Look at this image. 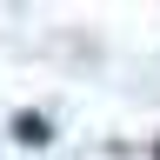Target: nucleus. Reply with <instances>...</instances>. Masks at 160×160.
Segmentation results:
<instances>
[{
	"label": "nucleus",
	"instance_id": "f257e3e1",
	"mask_svg": "<svg viewBox=\"0 0 160 160\" xmlns=\"http://www.w3.org/2000/svg\"><path fill=\"white\" fill-rule=\"evenodd\" d=\"M47 120H40V113H13V140H27V147H47Z\"/></svg>",
	"mask_w": 160,
	"mask_h": 160
}]
</instances>
